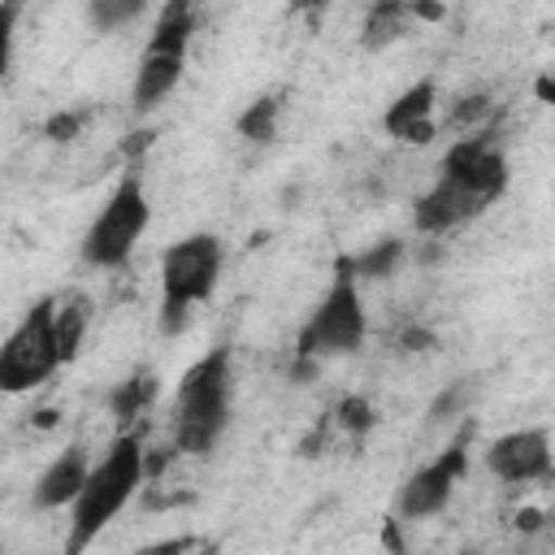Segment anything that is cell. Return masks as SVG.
<instances>
[{
    "label": "cell",
    "mask_w": 555,
    "mask_h": 555,
    "mask_svg": "<svg viewBox=\"0 0 555 555\" xmlns=\"http://www.w3.org/2000/svg\"><path fill=\"white\" fill-rule=\"evenodd\" d=\"M338 425H343L347 434H369V429L377 425V412H373V403H369L364 395H347V399L338 403Z\"/></svg>",
    "instance_id": "obj_20"
},
{
    "label": "cell",
    "mask_w": 555,
    "mask_h": 555,
    "mask_svg": "<svg viewBox=\"0 0 555 555\" xmlns=\"http://www.w3.org/2000/svg\"><path fill=\"white\" fill-rule=\"evenodd\" d=\"M156 395H160L156 373H152V369H139V373H130V377L108 395V403H113L117 421H134L139 412H147V408L156 403Z\"/></svg>",
    "instance_id": "obj_16"
},
{
    "label": "cell",
    "mask_w": 555,
    "mask_h": 555,
    "mask_svg": "<svg viewBox=\"0 0 555 555\" xmlns=\"http://www.w3.org/2000/svg\"><path fill=\"white\" fill-rule=\"evenodd\" d=\"M486 208H490V204H486L481 195H473L464 182H455V178L438 173V178H434V186L416 199L412 221H416V230H421V234H447V230L468 225V221H473V217H481Z\"/></svg>",
    "instance_id": "obj_10"
},
{
    "label": "cell",
    "mask_w": 555,
    "mask_h": 555,
    "mask_svg": "<svg viewBox=\"0 0 555 555\" xmlns=\"http://www.w3.org/2000/svg\"><path fill=\"white\" fill-rule=\"evenodd\" d=\"M516 525H520V529H525V533H533V529H538V525H542V516H538V512H533V507H529V512H520V516H516Z\"/></svg>",
    "instance_id": "obj_25"
},
{
    "label": "cell",
    "mask_w": 555,
    "mask_h": 555,
    "mask_svg": "<svg viewBox=\"0 0 555 555\" xmlns=\"http://www.w3.org/2000/svg\"><path fill=\"white\" fill-rule=\"evenodd\" d=\"M364 330H369V317H364V299H360L356 260L351 256H338L334 260L330 291L321 295V304L312 308V317L299 330V343H295L299 373L317 369L321 356H351V351H360Z\"/></svg>",
    "instance_id": "obj_3"
},
{
    "label": "cell",
    "mask_w": 555,
    "mask_h": 555,
    "mask_svg": "<svg viewBox=\"0 0 555 555\" xmlns=\"http://www.w3.org/2000/svg\"><path fill=\"white\" fill-rule=\"evenodd\" d=\"M434 108H438V87H434V78H421V82H412L408 91H399V100L382 113V130H386L390 139H399V143L425 147V143L438 134Z\"/></svg>",
    "instance_id": "obj_11"
},
{
    "label": "cell",
    "mask_w": 555,
    "mask_h": 555,
    "mask_svg": "<svg viewBox=\"0 0 555 555\" xmlns=\"http://www.w3.org/2000/svg\"><path fill=\"white\" fill-rule=\"evenodd\" d=\"M147 477V451L139 442V434H117L108 442V451L100 455V464L91 468L82 494L69 507V538H65V555H82L117 516L121 507L134 499V490Z\"/></svg>",
    "instance_id": "obj_1"
},
{
    "label": "cell",
    "mask_w": 555,
    "mask_h": 555,
    "mask_svg": "<svg viewBox=\"0 0 555 555\" xmlns=\"http://www.w3.org/2000/svg\"><path fill=\"white\" fill-rule=\"evenodd\" d=\"M408 17H412V9H403V4H373L364 17V48H382V43L399 39Z\"/></svg>",
    "instance_id": "obj_18"
},
{
    "label": "cell",
    "mask_w": 555,
    "mask_h": 555,
    "mask_svg": "<svg viewBox=\"0 0 555 555\" xmlns=\"http://www.w3.org/2000/svg\"><path fill=\"white\" fill-rule=\"evenodd\" d=\"M490 108V100L486 95H473V100H464V108H455V121H473V117H481Z\"/></svg>",
    "instance_id": "obj_24"
},
{
    "label": "cell",
    "mask_w": 555,
    "mask_h": 555,
    "mask_svg": "<svg viewBox=\"0 0 555 555\" xmlns=\"http://www.w3.org/2000/svg\"><path fill=\"white\" fill-rule=\"evenodd\" d=\"M61 343H56V299H39L26 308V317L13 325V334L0 347V390L26 395L43 386L61 369Z\"/></svg>",
    "instance_id": "obj_5"
},
{
    "label": "cell",
    "mask_w": 555,
    "mask_h": 555,
    "mask_svg": "<svg viewBox=\"0 0 555 555\" xmlns=\"http://www.w3.org/2000/svg\"><path fill=\"white\" fill-rule=\"evenodd\" d=\"M147 221H152V208H147V191H143L139 173H121V182L113 186V195L87 225L82 260L95 269H121L130 260L134 243L147 234Z\"/></svg>",
    "instance_id": "obj_6"
},
{
    "label": "cell",
    "mask_w": 555,
    "mask_h": 555,
    "mask_svg": "<svg viewBox=\"0 0 555 555\" xmlns=\"http://www.w3.org/2000/svg\"><path fill=\"white\" fill-rule=\"evenodd\" d=\"M230 395H234L230 347H212L178 382L173 447L186 451V455H208L221 442L225 425H230Z\"/></svg>",
    "instance_id": "obj_2"
},
{
    "label": "cell",
    "mask_w": 555,
    "mask_h": 555,
    "mask_svg": "<svg viewBox=\"0 0 555 555\" xmlns=\"http://www.w3.org/2000/svg\"><path fill=\"white\" fill-rule=\"evenodd\" d=\"M78 126H82V117H74V113H56V117L48 121V139L65 143V139H74V134H78Z\"/></svg>",
    "instance_id": "obj_22"
},
{
    "label": "cell",
    "mask_w": 555,
    "mask_h": 555,
    "mask_svg": "<svg viewBox=\"0 0 555 555\" xmlns=\"http://www.w3.org/2000/svg\"><path fill=\"white\" fill-rule=\"evenodd\" d=\"M533 95H538L542 104H555V65H546V69L533 78Z\"/></svg>",
    "instance_id": "obj_23"
},
{
    "label": "cell",
    "mask_w": 555,
    "mask_h": 555,
    "mask_svg": "<svg viewBox=\"0 0 555 555\" xmlns=\"http://www.w3.org/2000/svg\"><path fill=\"white\" fill-rule=\"evenodd\" d=\"M191 30H195L191 4L173 0V4H165V9L156 13V26H152V35H147V48H152V52H178V56H186Z\"/></svg>",
    "instance_id": "obj_15"
},
{
    "label": "cell",
    "mask_w": 555,
    "mask_h": 555,
    "mask_svg": "<svg viewBox=\"0 0 555 555\" xmlns=\"http://www.w3.org/2000/svg\"><path fill=\"white\" fill-rule=\"evenodd\" d=\"M442 173L464 182L473 195H481L486 204H494L507 191V160L490 139H460L451 143V152L442 156Z\"/></svg>",
    "instance_id": "obj_9"
},
{
    "label": "cell",
    "mask_w": 555,
    "mask_h": 555,
    "mask_svg": "<svg viewBox=\"0 0 555 555\" xmlns=\"http://www.w3.org/2000/svg\"><path fill=\"white\" fill-rule=\"evenodd\" d=\"M486 468L507 481V486H529L551 477L555 468V451H551V434L546 429H507L486 447Z\"/></svg>",
    "instance_id": "obj_7"
},
{
    "label": "cell",
    "mask_w": 555,
    "mask_h": 555,
    "mask_svg": "<svg viewBox=\"0 0 555 555\" xmlns=\"http://www.w3.org/2000/svg\"><path fill=\"white\" fill-rule=\"evenodd\" d=\"M182 65H186V56H178V52H152V48H143L139 74H134V87H130L134 108H139V113L156 108V104L182 82Z\"/></svg>",
    "instance_id": "obj_13"
},
{
    "label": "cell",
    "mask_w": 555,
    "mask_h": 555,
    "mask_svg": "<svg viewBox=\"0 0 555 555\" xmlns=\"http://www.w3.org/2000/svg\"><path fill=\"white\" fill-rule=\"evenodd\" d=\"M464 464H468L464 442H455V447H447L438 460L421 464V468H416V473H412V477L399 486V499H395L399 516H403V520H425V516H438V512L451 503V490H455V481H460Z\"/></svg>",
    "instance_id": "obj_8"
},
{
    "label": "cell",
    "mask_w": 555,
    "mask_h": 555,
    "mask_svg": "<svg viewBox=\"0 0 555 555\" xmlns=\"http://www.w3.org/2000/svg\"><path fill=\"white\" fill-rule=\"evenodd\" d=\"M460 555H477V551H460Z\"/></svg>",
    "instance_id": "obj_26"
},
{
    "label": "cell",
    "mask_w": 555,
    "mask_h": 555,
    "mask_svg": "<svg viewBox=\"0 0 555 555\" xmlns=\"http://www.w3.org/2000/svg\"><path fill=\"white\" fill-rule=\"evenodd\" d=\"M221 238L186 234L160 256V334H182L191 325V308L208 304L221 278Z\"/></svg>",
    "instance_id": "obj_4"
},
{
    "label": "cell",
    "mask_w": 555,
    "mask_h": 555,
    "mask_svg": "<svg viewBox=\"0 0 555 555\" xmlns=\"http://www.w3.org/2000/svg\"><path fill=\"white\" fill-rule=\"evenodd\" d=\"M139 13H143V0H126V4L100 0V4H91V22H95L100 30H117L121 22H130V17H139Z\"/></svg>",
    "instance_id": "obj_21"
},
{
    "label": "cell",
    "mask_w": 555,
    "mask_h": 555,
    "mask_svg": "<svg viewBox=\"0 0 555 555\" xmlns=\"http://www.w3.org/2000/svg\"><path fill=\"white\" fill-rule=\"evenodd\" d=\"M351 260H356V273L360 278H390L395 264L403 260V243L399 238H382V243H373L369 251H360Z\"/></svg>",
    "instance_id": "obj_19"
},
{
    "label": "cell",
    "mask_w": 555,
    "mask_h": 555,
    "mask_svg": "<svg viewBox=\"0 0 555 555\" xmlns=\"http://www.w3.org/2000/svg\"><path fill=\"white\" fill-rule=\"evenodd\" d=\"M91 455H87V447L82 442H74V447H65L43 473H39V481H35V507H43V512H52V507H74V499L82 494V486H87V477H91Z\"/></svg>",
    "instance_id": "obj_12"
},
{
    "label": "cell",
    "mask_w": 555,
    "mask_h": 555,
    "mask_svg": "<svg viewBox=\"0 0 555 555\" xmlns=\"http://www.w3.org/2000/svg\"><path fill=\"white\" fill-rule=\"evenodd\" d=\"M87 325H91V299L78 295V291L61 295V299H56V343H61V360H65V364L82 351Z\"/></svg>",
    "instance_id": "obj_14"
},
{
    "label": "cell",
    "mask_w": 555,
    "mask_h": 555,
    "mask_svg": "<svg viewBox=\"0 0 555 555\" xmlns=\"http://www.w3.org/2000/svg\"><path fill=\"white\" fill-rule=\"evenodd\" d=\"M278 113H282V100L278 95H260L256 104H247L238 113V134L251 139V143H269L278 134Z\"/></svg>",
    "instance_id": "obj_17"
}]
</instances>
